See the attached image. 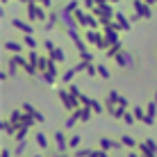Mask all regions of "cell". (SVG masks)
Here are the masks:
<instances>
[{
	"label": "cell",
	"instance_id": "7a4b0ae2",
	"mask_svg": "<svg viewBox=\"0 0 157 157\" xmlns=\"http://www.w3.org/2000/svg\"><path fill=\"white\" fill-rule=\"evenodd\" d=\"M150 2H155V0H150Z\"/></svg>",
	"mask_w": 157,
	"mask_h": 157
},
{
	"label": "cell",
	"instance_id": "6da1fadb",
	"mask_svg": "<svg viewBox=\"0 0 157 157\" xmlns=\"http://www.w3.org/2000/svg\"><path fill=\"white\" fill-rule=\"evenodd\" d=\"M134 5H137V9H139V14H144V16H150V9H148V7H146V5H141V2H139V0H137V2H134Z\"/></svg>",
	"mask_w": 157,
	"mask_h": 157
}]
</instances>
